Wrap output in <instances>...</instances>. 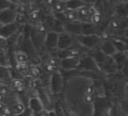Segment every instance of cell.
Masks as SVG:
<instances>
[{
    "mask_svg": "<svg viewBox=\"0 0 128 116\" xmlns=\"http://www.w3.org/2000/svg\"><path fill=\"white\" fill-rule=\"evenodd\" d=\"M65 103L73 116H93L95 92L92 79L85 75H74L66 83Z\"/></svg>",
    "mask_w": 128,
    "mask_h": 116,
    "instance_id": "cell-1",
    "label": "cell"
},
{
    "mask_svg": "<svg viewBox=\"0 0 128 116\" xmlns=\"http://www.w3.org/2000/svg\"><path fill=\"white\" fill-rule=\"evenodd\" d=\"M76 41L81 44L82 46L88 48V49H93L95 48L98 44H100L102 42V38L101 36H99L98 34H91V35H78V36H74Z\"/></svg>",
    "mask_w": 128,
    "mask_h": 116,
    "instance_id": "cell-2",
    "label": "cell"
},
{
    "mask_svg": "<svg viewBox=\"0 0 128 116\" xmlns=\"http://www.w3.org/2000/svg\"><path fill=\"white\" fill-rule=\"evenodd\" d=\"M49 85H50V92L53 94H58L63 91L64 86H65L64 78L59 71L52 72L50 79H49Z\"/></svg>",
    "mask_w": 128,
    "mask_h": 116,
    "instance_id": "cell-3",
    "label": "cell"
},
{
    "mask_svg": "<svg viewBox=\"0 0 128 116\" xmlns=\"http://www.w3.org/2000/svg\"><path fill=\"white\" fill-rule=\"evenodd\" d=\"M18 12L16 10V7H11V8H6L4 10L0 11V22L4 25L6 24H11L16 22Z\"/></svg>",
    "mask_w": 128,
    "mask_h": 116,
    "instance_id": "cell-4",
    "label": "cell"
},
{
    "mask_svg": "<svg viewBox=\"0 0 128 116\" xmlns=\"http://www.w3.org/2000/svg\"><path fill=\"white\" fill-rule=\"evenodd\" d=\"M81 57L79 55H73L67 58H63L60 60V66L64 70H74L79 67Z\"/></svg>",
    "mask_w": 128,
    "mask_h": 116,
    "instance_id": "cell-5",
    "label": "cell"
},
{
    "mask_svg": "<svg viewBox=\"0 0 128 116\" xmlns=\"http://www.w3.org/2000/svg\"><path fill=\"white\" fill-rule=\"evenodd\" d=\"M74 43V38L71 34L67 33V32H63L59 34V38H58V45H57V49L59 50H65V49H69Z\"/></svg>",
    "mask_w": 128,
    "mask_h": 116,
    "instance_id": "cell-6",
    "label": "cell"
},
{
    "mask_svg": "<svg viewBox=\"0 0 128 116\" xmlns=\"http://www.w3.org/2000/svg\"><path fill=\"white\" fill-rule=\"evenodd\" d=\"M58 38H59V33L50 31L46 33L45 35V40H44V46L48 50H55L58 45Z\"/></svg>",
    "mask_w": 128,
    "mask_h": 116,
    "instance_id": "cell-7",
    "label": "cell"
},
{
    "mask_svg": "<svg viewBox=\"0 0 128 116\" xmlns=\"http://www.w3.org/2000/svg\"><path fill=\"white\" fill-rule=\"evenodd\" d=\"M27 107L35 114L37 113H40L42 111L45 110V107H44V104L42 103L41 99L36 95V96H31L29 98V101H28V105Z\"/></svg>",
    "mask_w": 128,
    "mask_h": 116,
    "instance_id": "cell-8",
    "label": "cell"
},
{
    "mask_svg": "<svg viewBox=\"0 0 128 116\" xmlns=\"http://www.w3.org/2000/svg\"><path fill=\"white\" fill-rule=\"evenodd\" d=\"M79 67L85 71H97L99 70V66L98 64L94 61V59L91 56L85 57V58H81L80 60V64Z\"/></svg>",
    "mask_w": 128,
    "mask_h": 116,
    "instance_id": "cell-9",
    "label": "cell"
},
{
    "mask_svg": "<svg viewBox=\"0 0 128 116\" xmlns=\"http://www.w3.org/2000/svg\"><path fill=\"white\" fill-rule=\"evenodd\" d=\"M65 32L71 34L72 36L82 35V23H77L75 21L64 24Z\"/></svg>",
    "mask_w": 128,
    "mask_h": 116,
    "instance_id": "cell-10",
    "label": "cell"
},
{
    "mask_svg": "<svg viewBox=\"0 0 128 116\" xmlns=\"http://www.w3.org/2000/svg\"><path fill=\"white\" fill-rule=\"evenodd\" d=\"M99 68L107 74H111V73H114V72L118 71L117 65H116V63H115V61L112 57H109L104 63L99 65Z\"/></svg>",
    "mask_w": 128,
    "mask_h": 116,
    "instance_id": "cell-11",
    "label": "cell"
},
{
    "mask_svg": "<svg viewBox=\"0 0 128 116\" xmlns=\"http://www.w3.org/2000/svg\"><path fill=\"white\" fill-rule=\"evenodd\" d=\"M100 49L109 57H112L115 53H117V50H116L115 45L112 42V40H105V41H103L101 43Z\"/></svg>",
    "mask_w": 128,
    "mask_h": 116,
    "instance_id": "cell-12",
    "label": "cell"
},
{
    "mask_svg": "<svg viewBox=\"0 0 128 116\" xmlns=\"http://www.w3.org/2000/svg\"><path fill=\"white\" fill-rule=\"evenodd\" d=\"M112 58L114 59L116 65H117L118 70H122L123 67H124V65H125V63L128 61L127 54L124 53V52H117V53H115L112 56Z\"/></svg>",
    "mask_w": 128,
    "mask_h": 116,
    "instance_id": "cell-13",
    "label": "cell"
},
{
    "mask_svg": "<svg viewBox=\"0 0 128 116\" xmlns=\"http://www.w3.org/2000/svg\"><path fill=\"white\" fill-rule=\"evenodd\" d=\"M12 81L11 77V68L10 66L0 65V83L6 84L4 81Z\"/></svg>",
    "mask_w": 128,
    "mask_h": 116,
    "instance_id": "cell-14",
    "label": "cell"
},
{
    "mask_svg": "<svg viewBox=\"0 0 128 116\" xmlns=\"http://www.w3.org/2000/svg\"><path fill=\"white\" fill-rule=\"evenodd\" d=\"M13 57H14V60H15L16 63H28V61L30 59L28 54L25 51L21 50V49L20 50H16L14 52Z\"/></svg>",
    "mask_w": 128,
    "mask_h": 116,
    "instance_id": "cell-15",
    "label": "cell"
},
{
    "mask_svg": "<svg viewBox=\"0 0 128 116\" xmlns=\"http://www.w3.org/2000/svg\"><path fill=\"white\" fill-rule=\"evenodd\" d=\"M91 57H92V58L94 59V61L98 64V66L101 65L102 63H104V62L109 58V56H107L100 48L97 49V50H95L94 53H93V55H92Z\"/></svg>",
    "mask_w": 128,
    "mask_h": 116,
    "instance_id": "cell-16",
    "label": "cell"
},
{
    "mask_svg": "<svg viewBox=\"0 0 128 116\" xmlns=\"http://www.w3.org/2000/svg\"><path fill=\"white\" fill-rule=\"evenodd\" d=\"M85 6V0H69L66 2V9L78 11Z\"/></svg>",
    "mask_w": 128,
    "mask_h": 116,
    "instance_id": "cell-17",
    "label": "cell"
},
{
    "mask_svg": "<svg viewBox=\"0 0 128 116\" xmlns=\"http://www.w3.org/2000/svg\"><path fill=\"white\" fill-rule=\"evenodd\" d=\"M96 34V26H94L91 22H84L82 23V35H91Z\"/></svg>",
    "mask_w": 128,
    "mask_h": 116,
    "instance_id": "cell-18",
    "label": "cell"
},
{
    "mask_svg": "<svg viewBox=\"0 0 128 116\" xmlns=\"http://www.w3.org/2000/svg\"><path fill=\"white\" fill-rule=\"evenodd\" d=\"M111 40H112V42L114 43L117 52H124V51H127V49H128L127 42H124V41L121 40L120 38H112Z\"/></svg>",
    "mask_w": 128,
    "mask_h": 116,
    "instance_id": "cell-19",
    "label": "cell"
},
{
    "mask_svg": "<svg viewBox=\"0 0 128 116\" xmlns=\"http://www.w3.org/2000/svg\"><path fill=\"white\" fill-rule=\"evenodd\" d=\"M52 8L56 13H63L66 10V2L61 0H54V2H52Z\"/></svg>",
    "mask_w": 128,
    "mask_h": 116,
    "instance_id": "cell-20",
    "label": "cell"
},
{
    "mask_svg": "<svg viewBox=\"0 0 128 116\" xmlns=\"http://www.w3.org/2000/svg\"><path fill=\"white\" fill-rule=\"evenodd\" d=\"M119 110L120 113H122L124 116H128V99L121 98L119 101Z\"/></svg>",
    "mask_w": 128,
    "mask_h": 116,
    "instance_id": "cell-21",
    "label": "cell"
},
{
    "mask_svg": "<svg viewBox=\"0 0 128 116\" xmlns=\"http://www.w3.org/2000/svg\"><path fill=\"white\" fill-rule=\"evenodd\" d=\"M64 16L66 19L70 20V21H76L77 19H79V16H78V12L77 11H74V10H68L66 9L64 11Z\"/></svg>",
    "mask_w": 128,
    "mask_h": 116,
    "instance_id": "cell-22",
    "label": "cell"
},
{
    "mask_svg": "<svg viewBox=\"0 0 128 116\" xmlns=\"http://www.w3.org/2000/svg\"><path fill=\"white\" fill-rule=\"evenodd\" d=\"M28 71H29V73H30L33 77H35V78H38V77L40 76V74H41V71H40V69H39V67H38L37 65H31V66L28 68Z\"/></svg>",
    "mask_w": 128,
    "mask_h": 116,
    "instance_id": "cell-23",
    "label": "cell"
},
{
    "mask_svg": "<svg viewBox=\"0 0 128 116\" xmlns=\"http://www.w3.org/2000/svg\"><path fill=\"white\" fill-rule=\"evenodd\" d=\"M11 7H15L12 0H0V11L6 8H11Z\"/></svg>",
    "mask_w": 128,
    "mask_h": 116,
    "instance_id": "cell-24",
    "label": "cell"
},
{
    "mask_svg": "<svg viewBox=\"0 0 128 116\" xmlns=\"http://www.w3.org/2000/svg\"><path fill=\"white\" fill-rule=\"evenodd\" d=\"M101 20L102 19H101L100 13H96V14L91 16V23H93V24H98V23L101 22Z\"/></svg>",
    "mask_w": 128,
    "mask_h": 116,
    "instance_id": "cell-25",
    "label": "cell"
},
{
    "mask_svg": "<svg viewBox=\"0 0 128 116\" xmlns=\"http://www.w3.org/2000/svg\"><path fill=\"white\" fill-rule=\"evenodd\" d=\"M95 92H96V95H97L99 98L104 97V96H105V88H104V86H102V85H101L100 87L96 88Z\"/></svg>",
    "mask_w": 128,
    "mask_h": 116,
    "instance_id": "cell-26",
    "label": "cell"
},
{
    "mask_svg": "<svg viewBox=\"0 0 128 116\" xmlns=\"http://www.w3.org/2000/svg\"><path fill=\"white\" fill-rule=\"evenodd\" d=\"M7 48V40L0 37V49H6Z\"/></svg>",
    "mask_w": 128,
    "mask_h": 116,
    "instance_id": "cell-27",
    "label": "cell"
},
{
    "mask_svg": "<svg viewBox=\"0 0 128 116\" xmlns=\"http://www.w3.org/2000/svg\"><path fill=\"white\" fill-rule=\"evenodd\" d=\"M46 69H47V70H49V71H53L54 67H53V65H52V64H48V65H46Z\"/></svg>",
    "mask_w": 128,
    "mask_h": 116,
    "instance_id": "cell-28",
    "label": "cell"
},
{
    "mask_svg": "<svg viewBox=\"0 0 128 116\" xmlns=\"http://www.w3.org/2000/svg\"><path fill=\"white\" fill-rule=\"evenodd\" d=\"M110 4H112V5H114V4H117L118 2H120V0H107Z\"/></svg>",
    "mask_w": 128,
    "mask_h": 116,
    "instance_id": "cell-29",
    "label": "cell"
},
{
    "mask_svg": "<svg viewBox=\"0 0 128 116\" xmlns=\"http://www.w3.org/2000/svg\"><path fill=\"white\" fill-rule=\"evenodd\" d=\"M3 26H4V24H2V23L0 22V35H1V32H2V29H3Z\"/></svg>",
    "mask_w": 128,
    "mask_h": 116,
    "instance_id": "cell-30",
    "label": "cell"
},
{
    "mask_svg": "<svg viewBox=\"0 0 128 116\" xmlns=\"http://www.w3.org/2000/svg\"><path fill=\"white\" fill-rule=\"evenodd\" d=\"M87 2H89V3H95L97 0H86Z\"/></svg>",
    "mask_w": 128,
    "mask_h": 116,
    "instance_id": "cell-31",
    "label": "cell"
},
{
    "mask_svg": "<svg viewBox=\"0 0 128 116\" xmlns=\"http://www.w3.org/2000/svg\"><path fill=\"white\" fill-rule=\"evenodd\" d=\"M125 1H128V0H120V2H125Z\"/></svg>",
    "mask_w": 128,
    "mask_h": 116,
    "instance_id": "cell-32",
    "label": "cell"
},
{
    "mask_svg": "<svg viewBox=\"0 0 128 116\" xmlns=\"http://www.w3.org/2000/svg\"><path fill=\"white\" fill-rule=\"evenodd\" d=\"M61 1H64V2H67V1H69V0H61Z\"/></svg>",
    "mask_w": 128,
    "mask_h": 116,
    "instance_id": "cell-33",
    "label": "cell"
},
{
    "mask_svg": "<svg viewBox=\"0 0 128 116\" xmlns=\"http://www.w3.org/2000/svg\"><path fill=\"white\" fill-rule=\"evenodd\" d=\"M126 54H127V58H128V49H127V53Z\"/></svg>",
    "mask_w": 128,
    "mask_h": 116,
    "instance_id": "cell-34",
    "label": "cell"
}]
</instances>
